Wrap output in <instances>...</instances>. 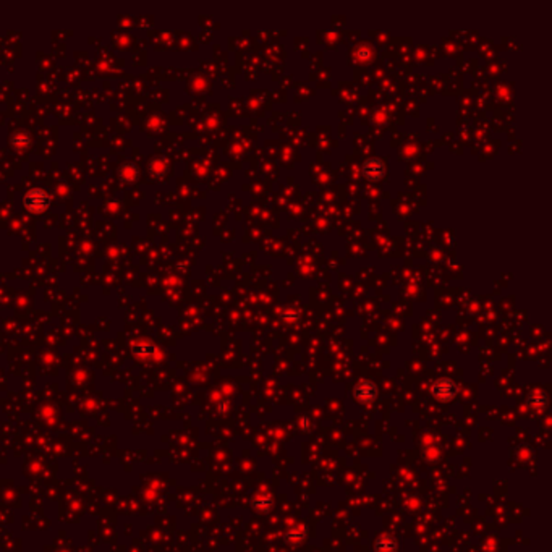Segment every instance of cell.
<instances>
[{
    "mask_svg": "<svg viewBox=\"0 0 552 552\" xmlns=\"http://www.w3.org/2000/svg\"><path fill=\"white\" fill-rule=\"evenodd\" d=\"M47 202H49V199H47V196H46L44 191H31V193H29V195H26V198H25V204H26L29 209H33V211L44 209V208L47 206Z\"/></svg>",
    "mask_w": 552,
    "mask_h": 552,
    "instance_id": "obj_1",
    "label": "cell"
}]
</instances>
